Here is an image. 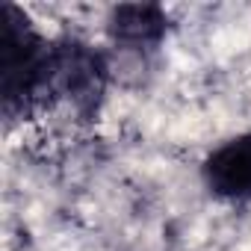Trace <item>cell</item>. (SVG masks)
<instances>
[{"label": "cell", "instance_id": "6da1fadb", "mask_svg": "<svg viewBox=\"0 0 251 251\" xmlns=\"http://www.w3.org/2000/svg\"><path fill=\"white\" fill-rule=\"evenodd\" d=\"M109 86V62L106 56L77 39V36H56L50 39L39 95H36V109H48L56 103L71 106L80 118H95L103 95Z\"/></svg>", "mask_w": 251, "mask_h": 251}, {"label": "cell", "instance_id": "7a4b0ae2", "mask_svg": "<svg viewBox=\"0 0 251 251\" xmlns=\"http://www.w3.org/2000/svg\"><path fill=\"white\" fill-rule=\"evenodd\" d=\"M48 48L50 39L36 30L21 6H0V95L6 118H30L36 112Z\"/></svg>", "mask_w": 251, "mask_h": 251}, {"label": "cell", "instance_id": "3957f363", "mask_svg": "<svg viewBox=\"0 0 251 251\" xmlns=\"http://www.w3.org/2000/svg\"><path fill=\"white\" fill-rule=\"evenodd\" d=\"M201 180L219 201H251V130L216 145L201 163Z\"/></svg>", "mask_w": 251, "mask_h": 251}, {"label": "cell", "instance_id": "277c9868", "mask_svg": "<svg viewBox=\"0 0 251 251\" xmlns=\"http://www.w3.org/2000/svg\"><path fill=\"white\" fill-rule=\"evenodd\" d=\"M106 36L118 50L151 53L169 36V15L157 3H121L109 9Z\"/></svg>", "mask_w": 251, "mask_h": 251}]
</instances>
